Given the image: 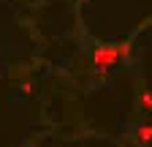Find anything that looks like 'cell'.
<instances>
[{
	"instance_id": "cell-1",
	"label": "cell",
	"mask_w": 152,
	"mask_h": 147,
	"mask_svg": "<svg viewBox=\"0 0 152 147\" xmlns=\"http://www.w3.org/2000/svg\"><path fill=\"white\" fill-rule=\"evenodd\" d=\"M130 52H133V44H130V41H125V44H103V46L95 49L92 65H95V71H98V74H109V68H111L114 63L130 57Z\"/></svg>"
},
{
	"instance_id": "cell-2",
	"label": "cell",
	"mask_w": 152,
	"mask_h": 147,
	"mask_svg": "<svg viewBox=\"0 0 152 147\" xmlns=\"http://www.w3.org/2000/svg\"><path fill=\"white\" fill-rule=\"evenodd\" d=\"M136 136H139V142H152V125H141L139 131H136Z\"/></svg>"
},
{
	"instance_id": "cell-3",
	"label": "cell",
	"mask_w": 152,
	"mask_h": 147,
	"mask_svg": "<svg viewBox=\"0 0 152 147\" xmlns=\"http://www.w3.org/2000/svg\"><path fill=\"white\" fill-rule=\"evenodd\" d=\"M139 104L147 109V112H152V90H144V93L139 96Z\"/></svg>"
}]
</instances>
